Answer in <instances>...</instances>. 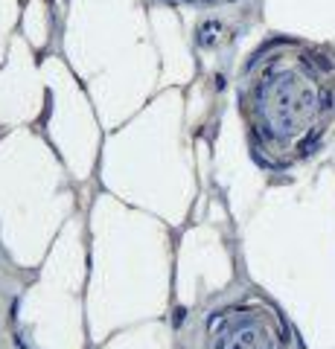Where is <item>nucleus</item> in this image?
Masks as SVG:
<instances>
[{"label":"nucleus","mask_w":335,"mask_h":349,"mask_svg":"<svg viewBox=\"0 0 335 349\" xmlns=\"http://www.w3.org/2000/svg\"><path fill=\"white\" fill-rule=\"evenodd\" d=\"M239 114L263 169L298 166L335 128V58L298 38H268L239 76Z\"/></svg>","instance_id":"nucleus-1"},{"label":"nucleus","mask_w":335,"mask_h":349,"mask_svg":"<svg viewBox=\"0 0 335 349\" xmlns=\"http://www.w3.org/2000/svg\"><path fill=\"white\" fill-rule=\"evenodd\" d=\"M195 349H300V343L280 309L251 291L204 314Z\"/></svg>","instance_id":"nucleus-2"},{"label":"nucleus","mask_w":335,"mask_h":349,"mask_svg":"<svg viewBox=\"0 0 335 349\" xmlns=\"http://www.w3.org/2000/svg\"><path fill=\"white\" fill-rule=\"evenodd\" d=\"M187 6H199V9H219V6H230V3H239V0H181Z\"/></svg>","instance_id":"nucleus-3"}]
</instances>
